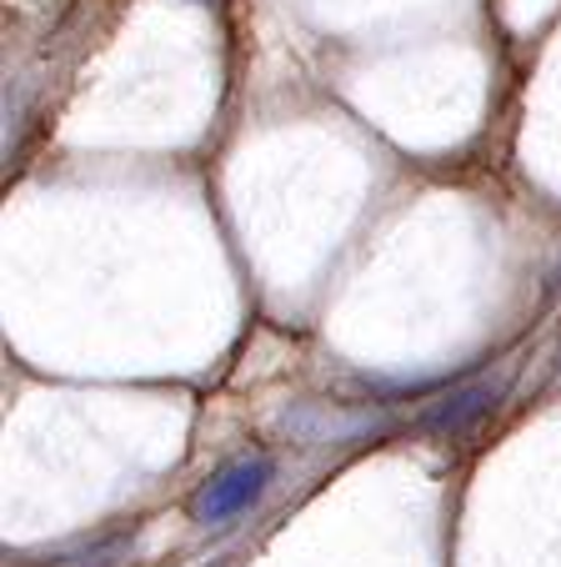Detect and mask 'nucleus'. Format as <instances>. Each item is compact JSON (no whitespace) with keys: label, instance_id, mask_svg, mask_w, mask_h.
<instances>
[{"label":"nucleus","instance_id":"20e7f679","mask_svg":"<svg viewBox=\"0 0 561 567\" xmlns=\"http://www.w3.org/2000/svg\"><path fill=\"white\" fill-rule=\"evenodd\" d=\"M131 537H111V543H96V547H85V553H75V557H61L55 567H116L121 557L131 553Z\"/></svg>","mask_w":561,"mask_h":567},{"label":"nucleus","instance_id":"f257e3e1","mask_svg":"<svg viewBox=\"0 0 561 567\" xmlns=\"http://www.w3.org/2000/svg\"><path fill=\"white\" fill-rule=\"evenodd\" d=\"M266 482H271V457H246L236 467H226L221 477H211L196 497V523H231L241 517L256 497L266 493Z\"/></svg>","mask_w":561,"mask_h":567},{"label":"nucleus","instance_id":"7ed1b4c3","mask_svg":"<svg viewBox=\"0 0 561 567\" xmlns=\"http://www.w3.org/2000/svg\"><path fill=\"white\" fill-rule=\"evenodd\" d=\"M497 392L501 386H471V392H456V396H446V408H436L432 417H426V427L432 432H466L471 422L481 417V412L497 402Z\"/></svg>","mask_w":561,"mask_h":567},{"label":"nucleus","instance_id":"f03ea898","mask_svg":"<svg viewBox=\"0 0 561 567\" xmlns=\"http://www.w3.org/2000/svg\"><path fill=\"white\" fill-rule=\"evenodd\" d=\"M291 427L307 442H346L361 437V432H376L382 422L371 412H291Z\"/></svg>","mask_w":561,"mask_h":567}]
</instances>
